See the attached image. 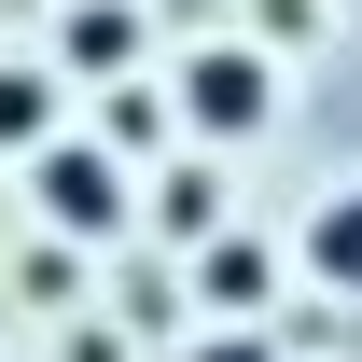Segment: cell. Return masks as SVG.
Listing matches in <instances>:
<instances>
[{"instance_id": "1", "label": "cell", "mask_w": 362, "mask_h": 362, "mask_svg": "<svg viewBox=\"0 0 362 362\" xmlns=\"http://www.w3.org/2000/svg\"><path fill=\"white\" fill-rule=\"evenodd\" d=\"M181 112H195L209 139H251V126L279 112V84H265L251 42H209V56H181Z\"/></svg>"}, {"instance_id": "2", "label": "cell", "mask_w": 362, "mask_h": 362, "mask_svg": "<svg viewBox=\"0 0 362 362\" xmlns=\"http://www.w3.org/2000/svg\"><path fill=\"white\" fill-rule=\"evenodd\" d=\"M28 181H42V223H56V237H112V223L139 209V195H126V168H112V153H84V139H56Z\"/></svg>"}, {"instance_id": "3", "label": "cell", "mask_w": 362, "mask_h": 362, "mask_svg": "<svg viewBox=\"0 0 362 362\" xmlns=\"http://www.w3.org/2000/svg\"><path fill=\"white\" fill-rule=\"evenodd\" d=\"M307 265L334 279V293H362V181H349V195H320V223H307Z\"/></svg>"}, {"instance_id": "4", "label": "cell", "mask_w": 362, "mask_h": 362, "mask_svg": "<svg viewBox=\"0 0 362 362\" xmlns=\"http://www.w3.org/2000/svg\"><path fill=\"white\" fill-rule=\"evenodd\" d=\"M0 153H56V84L42 70H0Z\"/></svg>"}, {"instance_id": "5", "label": "cell", "mask_w": 362, "mask_h": 362, "mask_svg": "<svg viewBox=\"0 0 362 362\" xmlns=\"http://www.w3.org/2000/svg\"><path fill=\"white\" fill-rule=\"evenodd\" d=\"M70 70H139V14L126 0H84L70 14Z\"/></svg>"}, {"instance_id": "6", "label": "cell", "mask_w": 362, "mask_h": 362, "mask_svg": "<svg viewBox=\"0 0 362 362\" xmlns=\"http://www.w3.org/2000/svg\"><path fill=\"white\" fill-rule=\"evenodd\" d=\"M195 279H209V307H265V251H251V237H209Z\"/></svg>"}, {"instance_id": "7", "label": "cell", "mask_w": 362, "mask_h": 362, "mask_svg": "<svg viewBox=\"0 0 362 362\" xmlns=\"http://www.w3.org/2000/svg\"><path fill=\"white\" fill-rule=\"evenodd\" d=\"M209 362H265V349H251V334H209Z\"/></svg>"}]
</instances>
